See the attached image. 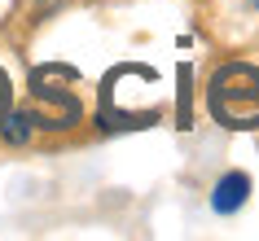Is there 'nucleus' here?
Returning <instances> with one entry per match:
<instances>
[{
  "mask_svg": "<svg viewBox=\"0 0 259 241\" xmlns=\"http://www.w3.org/2000/svg\"><path fill=\"white\" fill-rule=\"evenodd\" d=\"M31 123H35L31 114H5V119H0V136H5L9 145H22L31 136Z\"/></svg>",
  "mask_w": 259,
  "mask_h": 241,
  "instance_id": "7ed1b4c3",
  "label": "nucleus"
},
{
  "mask_svg": "<svg viewBox=\"0 0 259 241\" xmlns=\"http://www.w3.org/2000/svg\"><path fill=\"white\" fill-rule=\"evenodd\" d=\"M9 106H14V83H9V75L0 70V119L9 114Z\"/></svg>",
  "mask_w": 259,
  "mask_h": 241,
  "instance_id": "20e7f679",
  "label": "nucleus"
},
{
  "mask_svg": "<svg viewBox=\"0 0 259 241\" xmlns=\"http://www.w3.org/2000/svg\"><path fill=\"white\" fill-rule=\"evenodd\" d=\"M206 101H211L215 123L233 127V132L259 127V70L246 66V62L220 66L215 79H211V88H206Z\"/></svg>",
  "mask_w": 259,
  "mask_h": 241,
  "instance_id": "f257e3e1",
  "label": "nucleus"
},
{
  "mask_svg": "<svg viewBox=\"0 0 259 241\" xmlns=\"http://www.w3.org/2000/svg\"><path fill=\"white\" fill-rule=\"evenodd\" d=\"M246 198H250V175L246 171H229V175H220L215 193H211V206H215L220 215H233V211L246 206Z\"/></svg>",
  "mask_w": 259,
  "mask_h": 241,
  "instance_id": "f03ea898",
  "label": "nucleus"
},
{
  "mask_svg": "<svg viewBox=\"0 0 259 241\" xmlns=\"http://www.w3.org/2000/svg\"><path fill=\"white\" fill-rule=\"evenodd\" d=\"M255 5H259V0H255Z\"/></svg>",
  "mask_w": 259,
  "mask_h": 241,
  "instance_id": "39448f33",
  "label": "nucleus"
}]
</instances>
